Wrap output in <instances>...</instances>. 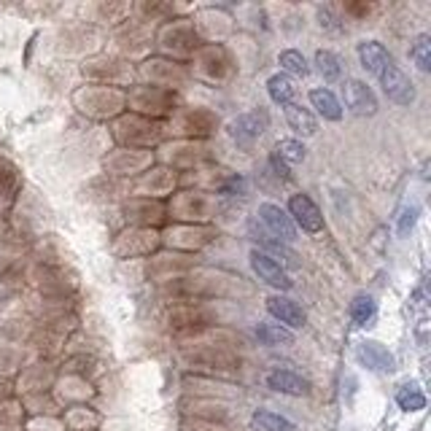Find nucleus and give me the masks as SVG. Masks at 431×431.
<instances>
[{
	"label": "nucleus",
	"mask_w": 431,
	"mask_h": 431,
	"mask_svg": "<svg viewBox=\"0 0 431 431\" xmlns=\"http://www.w3.org/2000/svg\"><path fill=\"white\" fill-rule=\"evenodd\" d=\"M343 94H345V105L350 108V114H356V116H375L378 114V97H375V92L364 81H358V79L345 81Z\"/></svg>",
	"instance_id": "obj_1"
},
{
	"label": "nucleus",
	"mask_w": 431,
	"mask_h": 431,
	"mask_svg": "<svg viewBox=\"0 0 431 431\" xmlns=\"http://www.w3.org/2000/svg\"><path fill=\"white\" fill-rule=\"evenodd\" d=\"M289 218L294 221V226H302L304 232H321L324 229V216L307 194H294L289 200Z\"/></svg>",
	"instance_id": "obj_2"
},
{
	"label": "nucleus",
	"mask_w": 431,
	"mask_h": 431,
	"mask_svg": "<svg viewBox=\"0 0 431 431\" xmlns=\"http://www.w3.org/2000/svg\"><path fill=\"white\" fill-rule=\"evenodd\" d=\"M251 267H254V272L259 275V280H264V283H270V286H275L280 291H289L294 286V280L289 278V272L272 257H267L264 251H251Z\"/></svg>",
	"instance_id": "obj_3"
},
{
	"label": "nucleus",
	"mask_w": 431,
	"mask_h": 431,
	"mask_svg": "<svg viewBox=\"0 0 431 431\" xmlns=\"http://www.w3.org/2000/svg\"><path fill=\"white\" fill-rule=\"evenodd\" d=\"M378 79H380V86H383V92L388 94L391 103H396V105H410V103L415 100V89L410 84V79H407L393 62L388 65Z\"/></svg>",
	"instance_id": "obj_4"
},
{
	"label": "nucleus",
	"mask_w": 431,
	"mask_h": 431,
	"mask_svg": "<svg viewBox=\"0 0 431 431\" xmlns=\"http://www.w3.org/2000/svg\"><path fill=\"white\" fill-rule=\"evenodd\" d=\"M259 218H261V224L270 229V235L280 237L283 243L297 240V226H294V221L289 218V213H286L283 208H278V205H272V203H264V205H259Z\"/></svg>",
	"instance_id": "obj_5"
},
{
	"label": "nucleus",
	"mask_w": 431,
	"mask_h": 431,
	"mask_svg": "<svg viewBox=\"0 0 431 431\" xmlns=\"http://www.w3.org/2000/svg\"><path fill=\"white\" fill-rule=\"evenodd\" d=\"M264 129H267V114H261V111L243 114V116H237V119L229 122V135H232L237 143H251V140H257Z\"/></svg>",
	"instance_id": "obj_6"
},
{
	"label": "nucleus",
	"mask_w": 431,
	"mask_h": 431,
	"mask_svg": "<svg viewBox=\"0 0 431 431\" xmlns=\"http://www.w3.org/2000/svg\"><path fill=\"white\" fill-rule=\"evenodd\" d=\"M267 310H270L272 318L280 321V326H289V329H302L304 326V310L289 297H270Z\"/></svg>",
	"instance_id": "obj_7"
},
{
	"label": "nucleus",
	"mask_w": 431,
	"mask_h": 431,
	"mask_svg": "<svg viewBox=\"0 0 431 431\" xmlns=\"http://www.w3.org/2000/svg\"><path fill=\"white\" fill-rule=\"evenodd\" d=\"M356 356L367 369H375V372H391L393 369V356L388 353L386 345L375 343V340H364L356 348Z\"/></svg>",
	"instance_id": "obj_8"
},
{
	"label": "nucleus",
	"mask_w": 431,
	"mask_h": 431,
	"mask_svg": "<svg viewBox=\"0 0 431 431\" xmlns=\"http://www.w3.org/2000/svg\"><path fill=\"white\" fill-rule=\"evenodd\" d=\"M358 60H361V68L367 73H375V76H380L391 65V54L386 51V46L378 41L358 43Z\"/></svg>",
	"instance_id": "obj_9"
},
{
	"label": "nucleus",
	"mask_w": 431,
	"mask_h": 431,
	"mask_svg": "<svg viewBox=\"0 0 431 431\" xmlns=\"http://www.w3.org/2000/svg\"><path fill=\"white\" fill-rule=\"evenodd\" d=\"M267 386L272 388V391H278V393H291V396H302V393L310 391L307 380H302L300 375H294V372H289V369H275V372H270V375H267Z\"/></svg>",
	"instance_id": "obj_10"
},
{
	"label": "nucleus",
	"mask_w": 431,
	"mask_h": 431,
	"mask_svg": "<svg viewBox=\"0 0 431 431\" xmlns=\"http://www.w3.org/2000/svg\"><path fill=\"white\" fill-rule=\"evenodd\" d=\"M310 103H313V108H318V114L324 119H329V122H340L343 119V105L335 97V92H329V89H313L310 92Z\"/></svg>",
	"instance_id": "obj_11"
},
{
	"label": "nucleus",
	"mask_w": 431,
	"mask_h": 431,
	"mask_svg": "<svg viewBox=\"0 0 431 431\" xmlns=\"http://www.w3.org/2000/svg\"><path fill=\"white\" fill-rule=\"evenodd\" d=\"M283 111H286V122H289V127L294 129V132L307 135V138L318 132V122H315V116H313L310 111H304V108L294 105V103L283 105Z\"/></svg>",
	"instance_id": "obj_12"
},
{
	"label": "nucleus",
	"mask_w": 431,
	"mask_h": 431,
	"mask_svg": "<svg viewBox=\"0 0 431 431\" xmlns=\"http://www.w3.org/2000/svg\"><path fill=\"white\" fill-rule=\"evenodd\" d=\"M257 337H259V343L270 345V348L294 343V335H291L286 326H280V324H259V326H257Z\"/></svg>",
	"instance_id": "obj_13"
},
{
	"label": "nucleus",
	"mask_w": 431,
	"mask_h": 431,
	"mask_svg": "<svg viewBox=\"0 0 431 431\" xmlns=\"http://www.w3.org/2000/svg\"><path fill=\"white\" fill-rule=\"evenodd\" d=\"M267 92H270V97H272L275 103L289 105V103H291V97H294V84H291V79H289V76L278 73V76H272V79L267 81Z\"/></svg>",
	"instance_id": "obj_14"
},
{
	"label": "nucleus",
	"mask_w": 431,
	"mask_h": 431,
	"mask_svg": "<svg viewBox=\"0 0 431 431\" xmlns=\"http://www.w3.org/2000/svg\"><path fill=\"white\" fill-rule=\"evenodd\" d=\"M254 423L264 431H297V426H294L291 421H286L283 415L267 413V410H257V413H254Z\"/></svg>",
	"instance_id": "obj_15"
},
{
	"label": "nucleus",
	"mask_w": 431,
	"mask_h": 431,
	"mask_svg": "<svg viewBox=\"0 0 431 431\" xmlns=\"http://www.w3.org/2000/svg\"><path fill=\"white\" fill-rule=\"evenodd\" d=\"M375 300L372 297H367V294H358L356 300L350 302V315H353V321L358 324V326H367L372 318H375Z\"/></svg>",
	"instance_id": "obj_16"
},
{
	"label": "nucleus",
	"mask_w": 431,
	"mask_h": 431,
	"mask_svg": "<svg viewBox=\"0 0 431 431\" xmlns=\"http://www.w3.org/2000/svg\"><path fill=\"white\" fill-rule=\"evenodd\" d=\"M315 65H318V73L326 79V81H337L343 68H340V60L332 54V51H318L315 54Z\"/></svg>",
	"instance_id": "obj_17"
},
{
	"label": "nucleus",
	"mask_w": 431,
	"mask_h": 431,
	"mask_svg": "<svg viewBox=\"0 0 431 431\" xmlns=\"http://www.w3.org/2000/svg\"><path fill=\"white\" fill-rule=\"evenodd\" d=\"M396 402H399V407L407 410V413H415V410H423V407H426V396L413 386L402 388V391L396 393Z\"/></svg>",
	"instance_id": "obj_18"
},
{
	"label": "nucleus",
	"mask_w": 431,
	"mask_h": 431,
	"mask_svg": "<svg viewBox=\"0 0 431 431\" xmlns=\"http://www.w3.org/2000/svg\"><path fill=\"white\" fill-rule=\"evenodd\" d=\"M410 57L413 62L421 68V70H431V38L429 36H418L413 49H410Z\"/></svg>",
	"instance_id": "obj_19"
},
{
	"label": "nucleus",
	"mask_w": 431,
	"mask_h": 431,
	"mask_svg": "<svg viewBox=\"0 0 431 431\" xmlns=\"http://www.w3.org/2000/svg\"><path fill=\"white\" fill-rule=\"evenodd\" d=\"M280 68L286 70V73H291V76H307V62H304V57H302L300 51H294V49H289V51H280Z\"/></svg>",
	"instance_id": "obj_20"
},
{
	"label": "nucleus",
	"mask_w": 431,
	"mask_h": 431,
	"mask_svg": "<svg viewBox=\"0 0 431 431\" xmlns=\"http://www.w3.org/2000/svg\"><path fill=\"white\" fill-rule=\"evenodd\" d=\"M275 154H278L283 162H291V165L304 162V146H302L300 140H280L278 148H275Z\"/></svg>",
	"instance_id": "obj_21"
},
{
	"label": "nucleus",
	"mask_w": 431,
	"mask_h": 431,
	"mask_svg": "<svg viewBox=\"0 0 431 431\" xmlns=\"http://www.w3.org/2000/svg\"><path fill=\"white\" fill-rule=\"evenodd\" d=\"M415 218H418V208H415V205L402 211V218H399V235H402V237L415 226Z\"/></svg>",
	"instance_id": "obj_22"
},
{
	"label": "nucleus",
	"mask_w": 431,
	"mask_h": 431,
	"mask_svg": "<svg viewBox=\"0 0 431 431\" xmlns=\"http://www.w3.org/2000/svg\"><path fill=\"white\" fill-rule=\"evenodd\" d=\"M270 165H272V170L278 172V175H280L283 181H289V178H291V172H289V165H286V162H283V159H280L278 154H272V157H270Z\"/></svg>",
	"instance_id": "obj_23"
}]
</instances>
